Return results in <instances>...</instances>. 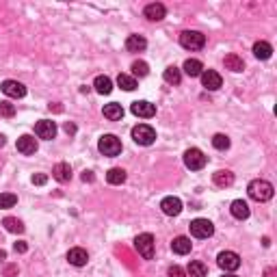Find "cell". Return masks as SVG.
Instances as JSON below:
<instances>
[{
    "instance_id": "cell-14",
    "label": "cell",
    "mask_w": 277,
    "mask_h": 277,
    "mask_svg": "<svg viewBox=\"0 0 277 277\" xmlns=\"http://www.w3.org/2000/svg\"><path fill=\"white\" fill-rule=\"evenodd\" d=\"M145 17L150 22H160L165 15H167V9H165V5H160V3H152V5H147L145 7Z\"/></svg>"
},
{
    "instance_id": "cell-29",
    "label": "cell",
    "mask_w": 277,
    "mask_h": 277,
    "mask_svg": "<svg viewBox=\"0 0 277 277\" xmlns=\"http://www.w3.org/2000/svg\"><path fill=\"white\" fill-rule=\"evenodd\" d=\"M223 63H225V67H227V70H232V72H243V70H245L243 59H241V57H236V54H227V57L223 59Z\"/></svg>"
},
{
    "instance_id": "cell-19",
    "label": "cell",
    "mask_w": 277,
    "mask_h": 277,
    "mask_svg": "<svg viewBox=\"0 0 277 277\" xmlns=\"http://www.w3.org/2000/svg\"><path fill=\"white\" fill-rule=\"evenodd\" d=\"M229 212H232V217L238 219V221H243L249 217V204L243 199H234L232 201V206H229Z\"/></svg>"
},
{
    "instance_id": "cell-31",
    "label": "cell",
    "mask_w": 277,
    "mask_h": 277,
    "mask_svg": "<svg viewBox=\"0 0 277 277\" xmlns=\"http://www.w3.org/2000/svg\"><path fill=\"white\" fill-rule=\"evenodd\" d=\"M3 225L9 229V232H13V234H22L24 232V223L20 219H15V217H7L3 221Z\"/></svg>"
},
{
    "instance_id": "cell-13",
    "label": "cell",
    "mask_w": 277,
    "mask_h": 277,
    "mask_svg": "<svg viewBox=\"0 0 277 277\" xmlns=\"http://www.w3.org/2000/svg\"><path fill=\"white\" fill-rule=\"evenodd\" d=\"M132 113L136 117H143V119H150L156 115V106L145 102V100H136V102H132Z\"/></svg>"
},
{
    "instance_id": "cell-44",
    "label": "cell",
    "mask_w": 277,
    "mask_h": 277,
    "mask_svg": "<svg viewBox=\"0 0 277 277\" xmlns=\"http://www.w3.org/2000/svg\"><path fill=\"white\" fill-rule=\"evenodd\" d=\"M223 277H238V275H232V273H225Z\"/></svg>"
},
{
    "instance_id": "cell-12",
    "label": "cell",
    "mask_w": 277,
    "mask_h": 277,
    "mask_svg": "<svg viewBox=\"0 0 277 277\" xmlns=\"http://www.w3.org/2000/svg\"><path fill=\"white\" fill-rule=\"evenodd\" d=\"M160 210L165 212V215H169V217H178L180 212H182V201L178 197L169 195V197H165L160 201Z\"/></svg>"
},
{
    "instance_id": "cell-35",
    "label": "cell",
    "mask_w": 277,
    "mask_h": 277,
    "mask_svg": "<svg viewBox=\"0 0 277 277\" xmlns=\"http://www.w3.org/2000/svg\"><path fill=\"white\" fill-rule=\"evenodd\" d=\"M13 115H15V106L11 102H0V117L11 119Z\"/></svg>"
},
{
    "instance_id": "cell-28",
    "label": "cell",
    "mask_w": 277,
    "mask_h": 277,
    "mask_svg": "<svg viewBox=\"0 0 277 277\" xmlns=\"http://www.w3.org/2000/svg\"><path fill=\"white\" fill-rule=\"evenodd\" d=\"M187 271H189L191 277H206L208 275V266L204 262H199V260H193Z\"/></svg>"
},
{
    "instance_id": "cell-40",
    "label": "cell",
    "mask_w": 277,
    "mask_h": 277,
    "mask_svg": "<svg viewBox=\"0 0 277 277\" xmlns=\"http://www.w3.org/2000/svg\"><path fill=\"white\" fill-rule=\"evenodd\" d=\"M82 182H94V173L85 171V173H82Z\"/></svg>"
},
{
    "instance_id": "cell-30",
    "label": "cell",
    "mask_w": 277,
    "mask_h": 277,
    "mask_svg": "<svg viewBox=\"0 0 277 277\" xmlns=\"http://www.w3.org/2000/svg\"><path fill=\"white\" fill-rule=\"evenodd\" d=\"M163 78H165V82H169V85H180V80H182V72L178 70V67H167L165 70V74H163Z\"/></svg>"
},
{
    "instance_id": "cell-5",
    "label": "cell",
    "mask_w": 277,
    "mask_h": 277,
    "mask_svg": "<svg viewBox=\"0 0 277 277\" xmlns=\"http://www.w3.org/2000/svg\"><path fill=\"white\" fill-rule=\"evenodd\" d=\"M132 138L138 145H152L154 138H156V130L147 124H138V126L132 128Z\"/></svg>"
},
{
    "instance_id": "cell-8",
    "label": "cell",
    "mask_w": 277,
    "mask_h": 277,
    "mask_svg": "<svg viewBox=\"0 0 277 277\" xmlns=\"http://www.w3.org/2000/svg\"><path fill=\"white\" fill-rule=\"evenodd\" d=\"M217 262L225 273H232V271H236L238 266H241V256L234 253V251H221L219 258H217Z\"/></svg>"
},
{
    "instance_id": "cell-2",
    "label": "cell",
    "mask_w": 277,
    "mask_h": 277,
    "mask_svg": "<svg viewBox=\"0 0 277 277\" xmlns=\"http://www.w3.org/2000/svg\"><path fill=\"white\" fill-rule=\"evenodd\" d=\"M180 45L187 50H201L206 45V35H201L199 31H184L180 35Z\"/></svg>"
},
{
    "instance_id": "cell-34",
    "label": "cell",
    "mask_w": 277,
    "mask_h": 277,
    "mask_svg": "<svg viewBox=\"0 0 277 277\" xmlns=\"http://www.w3.org/2000/svg\"><path fill=\"white\" fill-rule=\"evenodd\" d=\"M132 74L134 76H147V74H150V67H147L145 61H134L132 63Z\"/></svg>"
},
{
    "instance_id": "cell-33",
    "label": "cell",
    "mask_w": 277,
    "mask_h": 277,
    "mask_svg": "<svg viewBox=\"0 0 277 277\" xmlns=\"http://www.w3.org/2000/svg\"><path fill=\"white\" fill-rule=\"evenodd\" d=\"M212 145H215L217 150L223 152V150H227V147H229V138L225 134H215V136H212Z\"/></svg>"
},
{
    "instance_id": "cell-41",
    "label": "cell",
    "mask_w": 277,
    "mask_h": 277,
    "mask_svg": "<svg viewBox=\"0 0 277 277\" xmlns=\"http://www.w3.org/2000/svg\"><path fill=\"white\" fill-rule=\"evenodd\" d=\"M65 132H67V134H74V132H76V126L67 122V124H65Z\"/></svg>"
},
{
    "instance_id": "cell-3",
    "label": "cell",
    "mask_w": 277,
    "mask_h": 277,
    "mask_svg": "<svg viewBox=\"0 0 277 277\" xmlns=\"http://www.w3.org/2000/svg\"><path fill=\"white\" fill-rule=\"evenodd\" d=\"M98 150L104 156H119L122 154V141L115 134H104V136H100Z\"/></svg>"
},
{
    "instance_id": "cell-4",
    "label": "cell",
    "mask_w": 277,
    "mask_h": 277,
    "mask_svg": "<svg viewBox=\"0 0 277 277\" xmlns=\"http://www.w3.org/2000/svg\"><path fill=\"white\" fill-rule=\"evenodd\" d=\"M184 165L191 169V171H199L206 167V156L201 150H197V147H191V150L184 152Z\"/></svg>"
},
{
    "instance_id": "cell-10",
    "label": "cell",
    "mask_w": 277,
    "mask_h": 277,
    "mask_svg": "<svg viewBox=\"0 0 277 277\" xmlns=\"http://www.w3.org/2000/svg\"><path fill=\"white\" fill-rule=\"evenodd\" d=\"M201 85H204L208 91H217V89H221V85H223V78H221V74L215 72V70H204L201 72Z\"/></svg>"
},
{
    "instance_id": "cell-21",
    "label": "cell",
    "mask_w": 277,
    "mask_h": 277,
    "mask_svg": "<svg viewBox=\"0 0 277 277\" xmlns=\"http://www.w3.org/2000/svg\"><path fill=\"white\" fill-rule=\"evenodd\" d=\"M126 48L130 50V52H143L147 48V41L143 39L141 35H130L126 39Z\"/></svg>"
},
{
    "instance_id": "cell-23",
    "label": "cell",
    "mask_w": 277,
    "mask_h": 277,
    "mask_svg": "<svg viewBox=\"0 0 277 277\" xmlns=\"http://www.w3.org/2000/svg\"><path fill=\"white\" fill-rule=\"evenodd\" d=\"M253 54H256L258 59H262V61L271 59L273 45H271V43H266V41H256V43H253Z\"/></svg>"
},
{
    "instance_id": "cell-24",
    "label": "cell",
    "mask_w": 277,
    "mask_h": 277,
    "mask_svg": "<svg viewBox=\"0 0 277 277\" xmlns=\"http://www.w3.org/2000/svg\"><path fill=\"white\" fill-rule=\"evenodd\" d=\"M94 87H96L98 94L108 96L110 91H113V80H110L108 76H98V78L94 80Z\"/></svg>"
},
{
    "instance_id": "cell-42",
    "label": "cell",
    "mask_w": 277,
    "mask_h": 277,
    "mask_svg": "<svg viewBox=\"0 0 277 277\" xmlns=\"http://www.w3.org/2000/svg\"><path fill=\"white\" fill-rule=\"evenodd\" d=\"M5 260H7V253L3 251V249H0V262H5Z\"/></svg>"
},
{
    "instance_id": "cell-39",
    "label": "cell",
    "mask_w": 277,
    "mask_h": 277,
    "mask_svg": "<svg viewBox=\"0 0 277 277\" xmlns=\"http://www.w3.org/2000/svg\"><path fill=\"white\" fill-rule=\"evenodd\" d=\"M5 275H7V277H13V275H17V266H15V264H9L7 269H5Z\"/></svg>"
},
{
    "instance_id": "cell-26",
    "label": "cell",
    "mask_w": 277,
    "mask_h": 277,
    "mask_svg": "<svg viewBox=\"0 0 277 277\" xmlns=\"http://www.w3.org/2000/svg\"><path fill=\"white\" fill-rule=\"evenodd\" d=\"M106 182L108 184H113V187H119V184H124L126 182V171L124 169H110L108 173H106Z\"/></svg>"
},
{
    "instance_id": "cell-25",
    "label": "cell",
    "mask_w": 277,
    "mask_h": 277,
    "mask_svg": "<svg viewBox=\"0 0 277 277\" xmlns=\"http://www.w3.org/2000/svg\"><path fill=\"white\" fill-rule=\"evenodd\" d=\"M212 180H215L217 187H232L234 184V173L232 171H217L215 175H212Z\"/></svg>"
},
{
    "instance_id": "cell-16",
    "label": "cell",
    "mask_w": 277,
    "mask_h": 277,
    "mask_svg": "<svg viewBox=\"0 0 277 277\" xmlns=\"http://www.w3.org/2000/svg\"><path fill=\"white\" fill-rule=\"evenodd\" d=\"M17 152H22L24 156H31L37 152V141L35 136L31 134H22L20 138H17Z\"/></svg>"
},
{
    "instance_id": "cell-27",
    "label": "cell",
    "mask_w": 277,
    "mask_h": 277,
    "mask_svg": "<svg viewBox=\"0 0 277 277\" xmlns=\"http://www.w3.org/2000/svg\"><path fill=\"white\" fill-rule=\"evenodd\" d=\"M117 85L124 91H134L136 89V78L130 76V74H119L117 76Z\"/></svg>"
},
{
    "instance_id": "cell-22",
    "label": "cell",
    "mask_w": 277,
    "mask_h": 277,
    "mask_svg": "<svg viewBox=\"0 0 277 277\" xmlns=\"http://www.w3.org/2000/svg\"><path fill=\"white\" fill-rule=\"evenodd\" d=\"M104 117L110 119V122H119V119L124 117V108L122 104H117V102H110L104 106Z\"/></svg>"
},
{
    "instance_id": "cell-6",
    "label": "cell",
    "mask_w": 277,
    "mask_h": 277,
    "mask_svg": "<svg viewBox=\"0 0 277 277\" xmlns=\"http://www.w3.org/2000/svg\"><path fill=\"white\" fill-rule=\"evenodd\" d=\"M134 247L141 258L145 260H152L154 258V236L152 234H138L136 241H134Z\"/></svg>"
},
{
    "instance_id": "cell-17",
    "label": "cell",
    "mask_w": 277,
    "mask_h": 277,
    "mask_svg": "<svg viewBox=\"0 0 277 277\" xmlns=\"http://www.w3.org/2000/svg\"><path fill=\"white\" fill-rule=\"evenodd\" d=\"M52 178L57 180V182H70L72 180V167L67 163H59V165H54V169H52Z\"/></svg>"
},
{
    "instance_id": "cell-15",
    "label": "cell",
    "mask_w": 277,
    "mask_h": 277,
    "mask_svg": "<svg viewBox=\"0 0 277 277\" xmlns=\"http://www.w3.org/2000/svg\"><path fill=\"white\" fill-rule=\"evenodd\" d=\"M67 262L74 264V266H85L89 262V253L82 247H74L67 251Z\"/></svg>"
},
{
    "instance_id": "cell-20",
    "label": "cell",
    "mask_w": 277,
    "mask_h": 277,
    "mask_svg": "<svg viewBox=\"0 0 277 277\" xmlns=\"http://www.w3.org/2000/svg\"><path fill=\"white\" fill-rule=\"evenodd\" d=\"M184 74L187 76H191V78H197V76H201V72H204V65H201V61H197V59H187L184 61Z\"/></svg>"
},
{
    "instance_id": "cell-9",
    "label": "cell",
    "mask_w": 277,
    "mask_h": 277,
    "mask_svg": "<svg viewBox=\"0 0 277 277\" xmlns=\"http://www.w3.org/2000/svg\"><path fill=\"white\" fill-rule=\"evenodd\" d=\"M35 134L43 138V141H52V138L57 136V124L50 122V119H41V122H37V126H35Z\"/></svg>"
},
{
    "instance_id": "cell-37",
    "label": "cell",
    "mask_w": 277,
    "mask_h": 277,
    "mask_svg": "<svg viewBox=\"0 0 277 277\" xmlns=\"http://www.w3.org/2000/svg\"><path fill=\"white\" fill-rule=\"evenodd\" d=\"M45 182H48V175H43V173H35L33 175V184H37V187H43Z\"/></svg>"
},
{
    "instance_id": "cell-38",
    "label": "cell",
    "mask_w": 277,
    "mask_h": 277,
    "mask_svg": "<svg viewBox=\"0 0 277 277\" xmlns=\"http://www.w3.org/2000/svg\"><path fill=\"white\" fill-rule=\"evenodd\" d=\"M13 249H15V253H24L26 249H29V245H26L24 241H20V243H15V245H13Z\"/></svg>"
},
{
    "instance_id": "cell-43",
    "label": "cell",
    "mask_w": 277,
    "mask_h": 277,
    "mask_svg": "<svg viewBox=\"0 0 277 277\" xmlns=\"http://www.w3.org/2000/svg\"><path fill=\"white\" fill-rule=\"evenodd\" d=\"M5 143H7V138H5V136H3V134H0V147H3V145H5Z\"/></svg>"
},
{
    "instance_id": "cell-36",
    "label": "cell",
    "mask_w": 277,
    "mask_h": 277,
    "mask_svg": "<svg viewBox=\"0 0 277 277\" xmlns=\"http://www.w3.org/2000/svg\"><path fill=\"white\" fill-rule=\"evenodd\" d=\"M187 273H184V269L182 266H178V264H173L171 269H169V277H184Z\"/></svg>"
},
{
    "instance_id": "cell-1",
    "label": "cell",
    "mask_w": 277,
    "mask_h": 277,
    "mask_svg": "<svg viewBox=\"0 0 277 277\" xmlns=\"http://www.w3.org/2000/svg\"><path fill=\"white\" fill-rule=\"evenodd\" d=\"M247 193H249V197H251L253 201H269L273 197V184L271 182H266V180H253V182H249V187H247Z\"/></svg>"
},
{
    "instance_id": "cell-18",
    "label": "cell",
    "mask_w": 277,
    "mask_h": 277,
    "mask_svg": "<svg viewBox=\"0 0 277 277\" xmlns=\"http://www.w3.org/2000/svg\"><path fill=\"white\" fill-rule=\"evenodd\" d=\"M191 247H193V243H191V238H187V236H178V238H173V243H171L173 253H178V256L191 253Z\"/></svg>"
},
{
    "instance_id": "cell-32",
    "label": "cell",
    "mask_w": 277,
    "mask_h": 277,
    "mask_svg": "<svg viewBox=\"0 0 277 277\" xmlns=\"http://www.w3.org/2000/svg\"><path fill=\"white\" fill-rule=\"evenodd\" d=\"M17 204V197L13 193H0V208L7 210V208H13Z\"/></svg>"
},
{
    "instance_id": "cell-11",
    "label": "cell",
    "mask_w": 277,
    "mask_h": 277,
    "mask_svg": "<svg viewBox=\"0 0 277 277\" xmlns=\"http://www.w3.org/2000/svg\"><path fill=\"white\" fill-rule=\"evenodd\" d=\"M0 89H3V94L9 98H24L26 96V87L17 80H5L3 85H0Z\"/></svg>"
},
{
    "instance_id": "cell-7",
    "label": "cell",
    "mask_w": 277,
    "mask_h": 277,
    "mask_svg": "<svg viewBox=\"0 0 277 277\" xmlns=\"http://www.w3.org/2000/svg\"><path fill=\"white\" fill-rule=\"evenodd\" d=\"M189 227H191V236H195V238H210L212 234H215V225H212L208 219L191 221Z\"/></svg>"
}]
</instances>
